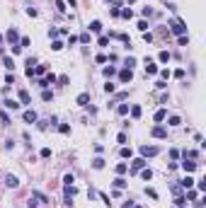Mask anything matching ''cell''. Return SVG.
Listing matches in <instances>:
<instances>
[{"mask_svg": "<svg viewBox=\"0 0 206 208\" xmlns=\"http://www.w3.org/2000/svg\"><path fill=\"white\" fill-rule=\"evenodd\" d=\"M170 32H172V34H177V36H182V34H187V27H184V22L175 20V22L170 24Z\"/></svg>", "mask_w": 206, "mask_h": 208, "instance_id": "obj_1", "label": "cell"}, {"mask_svg": "<svg viewBox=\"0 0 206 208\" xmlns=\"http://www.w3.org/2000/svg\"><path fill=\"white\" fill-rule=\"evenodd\" d=\"M160 152V148H155V145H143L141 148V155L143 157H153V155H158Z\"/></svg>", "mask_w": 206, "mask_h": 208, "instance_id": "obj_2", "label": "cell"}, {"mask_svg": "<svg viewBox=\"0 0 206 208\" xmlns=\"http://www.w3.org/2000/svg\"><path fill=\"white\" fill-rule=\"evenodd\" d=\"M7 41H10V46H17V44H20V34H17V29H15V27H12V29H7Z\"/></svg>", "mask_w": 206, "mask_h": 208, "instance_id": "obj_3", "label": "cell"}, {"mask_svg": "<svg viewBox=\"0 0 206 208\" xmlns=\"http://www.w3.org/2000/svg\"><path fill=\"white\" fill-rule=\"evenodd\" d=\"M150 136H153V138H167V128H165V126H155V128L150 131Z\"/></svg>", "mask_w": 206, "mask_h": 208, "instance_id": "obj_4", "label": "cell"}, {"mask_svg": "<svg viewBox=\"0 0 206 208\" xmlns=\"http://www.w3.org/2000/svg\"><path fill=\"white\" fill-rule=\"evenodd\" d=\"M63 194H66V203H73V201H70V199H73V196H75V194H78V189H75V186H73V184H66V191H63Z\"/></svg>", "mask_w": 206, "mask_h": 208, "instance_id": "obj_5", "label": "cell"}, {"mask_svg": "<svg viewBox=\"0 0 206 208\" xmlns=\"http://www.w3.org/2000/svg\"><path fill=\"white\" fill-rule=\"evenodd\" d=\"M22 119H24L27 124H36V119H39V116H36V111H34V109H27V111L22 114Z\"/></svg>", "mask_w": 206, "mask_h": 208, "instance_id": "obj_6", "label": "cell"}, {"mask_svg": "<svg viewBox=\"0 0 206 208\" xmlns=\"http://www.w3.org/2000/svg\"><path fill=\"white\" fill-rule=\"evenodd\" d=\"M131 77H134V70L131 68H124L119 73V80H121V82H131Z\"/></svg>", "mask_w": 206, "mask_h": 208, "instance_id": "obj_7", "label": "cell"}, {"mask_svg": "<svg viewBox=\"0 0 206 208\" xmlns=\"http://www.w3.org/2000/svg\"><path fill=\"white\" fill-rule=\"evenodd\" d=\"M145 167V157H136L134 162H131V172H138V170H143Z\"/></svg>", "mask_w": 206, "mask_h": 208, "instance_id": "obj_8", "label": "cell"}, {"mask_svg": "<svg viewBox=\"0 0 206 208\" xmlns=\"http://www.w3.org/2000/svg\"><path fill=\"white\" fill-rule=\"evenodd\" d=\"M5 184H7L10 189H17V186H20V179H17L15 174H7V177H5Z\"/></svg>", "mask_w": 206, "mask_h": 208, "instance_id": "obj_9", "label": "cell"}, {"mask_svg": "<svg viewBox=\"0 0 206 208\" xmlns=\"http://www.w3.org/2000/svg\"><path fill=\"white\" fill-rule=\"evenodd\" d=\"M197 167H199V162H194V160H189V162L184 160V162H182V170H184V172H187V174H189V172H194Z\"/></svg>", "mask_w": 206, "mask_h": 208, "instance_id": "obj_10", "label": "cell"}, {"mask_svg": "<svg viewBox=\"0 0 206 208\" xmlns=\"http://www.w3.org/2000/svg\"><path fill=\"white\" fill-rule=\"evenodd\" d=\"M2 106H5V109H10V111H17V109H20L22 104H20V102H15V99H5V102H2Z\"/></svg>", "mask_w": 206, "mask_h": 208, "instance_id": "obj_11", "label": "cell"}, {"mask_svg": "<svg viewBox=\"0 0 206 208\" xmlns=\"http://www.w3.org/2000/svg\"><path fill=\"white\" fill-rule=\"evenodd\" d=\"M145 73H148V75H155V73H158L155 61H148V58H145Z\"/></svg>", "mask_w": 206, "mask_h": 208, "instance_id": "obj_12", "label": "cell"}, {"mask_svg": "<svg viewBox=\"0 0 206 208\" xmlns=\"http://www.w3.org/2000/svg\"><path fill=\"white\" fill-rule=\"evenodd\" d=\"M75 102L80 104V106H90V95L87 92H83V95H78V99Z\"/></svg>", "mask_w": 206, "mask_h": 208, "instance_id": "obj_13", "label": "cell"}, {"mask_svg": "<svg viewBox=\"0 0 206 208\" xmlns=\"http://www.w3.org/2000/svg\"><path fill=\"white\" fill-rule=\"evenodd\" d=\"M179 186H182V189H192V186H194V179L187 174L184 179H179Z\"/></svg>", "mask_w": 206, "mask_h": 208, "instance_id": "obj_14", "label": "cell"}, {"mask_svg": "<svg viewBox=\"0 0 206 208\" xmlns=\"http://www.w3.org/2000/svg\"><path fill=\"white\" fill-rule=\"evenodd\" d=\"M90 32H95V34H100V32H102V22H100V20H95V22H90Z\"/></svg>", "mask_w": 206, "mask_h": 208, "instance_id": "obj_15", "label": "cell"}, {"mask_svg": "<svg viewBox=\"0 0 206 208\" xmlns=\"http://www.w3.org/2000/svg\"><path fill=\"white\" fill-rule=\"evenodd\" d=\"M29 102H32L29 92H27V90H22V92H20V104H29Z\"/></svg>", "mask_w": 206, "mask_h": 208, "instance_id": "obj_16", "label": "cell"}, {"mask_svg": "<svg viewBox=\"0 0 206 208\" xmlns=\"http://www.w3.org/2000/svg\"><path fill=\"white\" fill-rule=\"evenodd\" d=\"M119 15H121L124 20H131V17H134V10H131V7H124V10H119Z\"/></svg>", "mask_w": 206, "mask_h": 208, "instance_id": "obj_17", "label": "cell"}, {"mask_svg": "<svg viewBox=\"0 0 206 208\" xmlns=\"http://www.w3.org/2000/svg\"><path fill=\"white\" fill-rule=\"evenodd\" d=\"M2 66H5L7 70H12V68H15V61H12L10 56H2Z\"/></svg>", "mask_w": 206, "mask_h": 208, "instance_id": "obj_18", "label": "cell"}, {"mask_svg": "<svg viewBox=\"0 0 206 208\" xmlns=\"http://www.w3.org/2000/svg\"><path fill=\"white\" fill-rule=\"evenodd\" d=\"M32 196L39 199V203H46V201H49V196H46V194H41V191H32Z\"/></svg>", "mask_w": 206, "mask_h": 208, "instance_id": "obj_19", "label": "cell"}, {"mask_svg": "<svg viewBox=\"0 0 206 208\" xmlns=\"http://www.w3.org/2000/svg\"><path fill=\"white\" fill-rule=\"evenodd\" d=\"M126 172H129V165H126V162H119V165H116V174L121 177V174H126Z\"/></svg>", "mask_w": 206, "mask_h": 208, "instance_id": "obj_20", "label": "cell"}, {"mask_svg": "<svg viewBox=\"0 0 206 208\" xmlns=\"http://www.w3.org/2000/svg\"><path fill=\"white\" fill-rule=\"evenodd\" d=\"M165 116H167V111H165V109H158V111H155V121H158V124H160V121H165Z\"/></svg>", "mask_w": 206, "mask_h": 208, "instance_id": "obj_21", "label": "cell"}, {"mask_svg": "<svg viewBox=\"0 0 206 208\" xmlns=\"http://www.w3.org/2000/svg\"><path fill=\"white\" fill-rule=\"evenodd\" d=\"M158 61H160V63H167V61H170V53H167V51H160V53H158Z\"/></svg>", "mask_w": 206, "mask_h": 208, "instance_id": "obj_22", "label": "cell"}, {"mask_svg": "<svg viewBox=\"0 0 206 208\" xmlns=\"http://www.w3.org/2000/svg\"><path fill=\"white\" fill-rule=\"evenodd\" d=\"M116 114L126 116V114H129V104H119V106H116Z\"/></svg>", "mask_w": 206, "mask_h": 208, "instance_id": "obj_23", "label": "cell"}, {"mask_svg": "<svg viewBox=\"0 0 206 208\" xmlns=\"http://www.w3.org/2000/svg\"><path fill=\"white\" fill-rule=\"evenodd\" d=\"M114 186H116V189H124V186H126V179H124V177H116V179H114Z\"/></svg>", "mask_w": 206, "mask_h": 208, "instance_id": "obj_24", "label": "cell"}, {"mask_svg": "<svg viewBox=\"0 0 206 208\" xmlns=\"http://www.w3.org/2000/svg\"><path fill=\"white\" fill-rule=\"evenodd\" d=\"M92 167H95V170H102V167H104V160H102V157H95V160H92Z\"/></svg>", "mask_w": 206, "mask_h": 208, "instance_id": "obj_25", "label": "cell"}, {"mask_svg": "<svg viewBox=\"0 0 206 208\" xmlns=\"http://www.w3.org/2000/svg\"><path fill=\"white\" fill-rule=\"evenodd\" d=\"M175 206H177V208H184V206H187L184 196H175Z\"/></svg>", "mask_w": 206, "mask_h": 208, "instance_id": "obj_26", "label": "cell"}, {"mask_svg": "<svg viewBox=\"0 0 206 208\" xmlns=\"http://www.w3.org/2000/svg\"><path fill=\"white\" fill-rule=\"evenodd\" d=\"M138 172H141V177H143L145 181H150V179H153V172H150V170H138Z\"/></svg>", "mask_w": 206, "mask_h": 208, "instance_id": "obj_27", "label": "cell"}, {"mask_svg": "<svg viewBox=\"0 0 206 208\" xmlns=\"http://www.w3.org/2000/svg\"><path fill=\"white\" fill-rule=\"evenodd\" d=\"M184 157H189V160H197V157H199V152H197V150H184Z\"/></svg>", "mask_w": 206, "mask_h": 208, "instance_id": "obj_28", "label": "cell"}, {"mask_svg": "<svg viewBox=\"0 0 206 208\" xmlns=\"http://www.w3.org/2000/svg\"><path fill=\"white\" fill-rule=\"evenodd\" d=\"M131 116H134V119H138V116H141V106H138V104H134V106H131Z\"/></svg>", "mask_w": 206, "mask_h": 208, "instance_id": "obj_29", "label": "cell"}, {"mask_svg": "<svg viewBox=\"0 0 206 208\" xmlns=\"http://www.w3.org/2000/svg\"><path fill=\"white\" fill-rule=\"evenodd\" d=\"M51 48H53V51H61V48H63V41H58V39H53V44H51Z\"/></svg>", "mask_w": 206, "mask_h": 208, "instance_id": "obj_30", "label": "cell"}, {"mask_svg": "<svg viewBox=\"0 0 206 208\" xmlns=\"http://www.w3.org/2000/svg\"><path fill=\"white\" fill-rule=\"evenodd\" d=\"M124 66H126V68H134V66H136V58H134V56H129V58L124 61Z\"/></svg>", "mask_w": 206, "mask_h": 208, "instance_id": "obj_31", "label": "cell"}, {"mask_svg": "<svg viewBox=\"0 0 206 208\" xmlns=\"http://www.w3.org/2000/svg\"><path fill=\"white\" fill-rule=\"evenodd\" d=\"M44 80H46V85H53V82H56V80H58V77H56V75H53V73H49V75H46V77H44Z\"/></svg>", "mask_w": 206, "mask_h": 208, "instance_id": "obj_32", "label": "cell"}, {"mask_svg": "<svg viewBox=\"0 0 206 208\" xmlns=\"http://www.w3.org/2000/svg\"><path fill=\"white\" fill-rule=\"evenodd\" d=\"M41 99H44V102H51V99H53V92H49V90H44V95H41Z\"/></svg>", "mask_w": 206, "mask_h": 208, "instance_id": "obj_33", "label": "cell"}, {"mask_svg": "<svg viewBox=\"0 0 206 208\" xmlns=\"http://www.w3.org/2000/svg\"><path fill=\"white\" fill-rule=\"evenodd\" d=\"M0 121H2V126H10V116L5 111H0Z\"/></svg>", "mask_w": 206, "mask_h": 208, "instance_id": "obj_34", "label": "cell"}, {"mask_svg": "<svg viewBox=\"0 0 206 208\" xmlns=\"http://www.w3.org/2000/svg\"><path fill=\"white\" fill-rule=\"evenodd\" d=\"M177 44H179V46H187V44H189V36H187V34H182L179 39H177Z\"/></svg>", "mask_w": 206, "mask_h": 208, "instance_id": "obj_35", "label": "cell"}, {"mask_svg": "<svg viewBox=\"0 0 206 208\" xmlns=\"http://www.w3.org/2000/svg\"><path fill=\"white\" fill-rule=\"evenodd\" d=\"M46 73V66H34V75H44Z\"/></svg>", "mask_w": 206, "mask_h": 208, "instance_id": "obj_36", "label": "cell"}, {"mask_svg": "<svg viewBox=\"0 0 206 208\" xmlns=\"http://www.w3.org/2000/svg\"><path fill=\"white\" fill-rule=\"evenodd\" d=\"M58 131H61V133H66V136H68V133H70V126H68V124H61V126H58Z\"/></svg>", "mask_w": 206, "mask_h": 208, "instance_id": "obj_37", "label": "cell"}, {"mask_svg": "<svg viewBox=\"0 0 206 208\" xmlns=\"http://www.w3.org/2000/svg\"><path fill=\"white\" fill-rule=\"evenodd\" d=\"M78 41H80V44H90V34H87V32H85V34H80Z\"/></svg>", "mask_w": 206, "mask_h": 208, "instance_id": "obj_38", "label": "cell"}, {"mask_svg": "<svg viewBox=\"0 0 206 208\" xmlns=\"http://www.w3.org/2000/svg\"><path fill=\"white\" fill-rule=\"evenodd\" d=\"M179 124H182L179 116H170V126H179Z\"/></svg>", "mask_w": 206, "mask_h": 208, "instance_id": "obj_39", "label": "cell"}, {"mask_svg": "<svg viewBox=\"0 0 206 208\" xmlns=\"http://www.w3.org/2000/svg\"><path fill=\"white\" fill-rule=\"evenodd\" d=\"M114 73H116V68H112V66H109V68H104V77H112Z\"/></svg>", "mask_w": 206, "mask_h": 208, "instance_id": "obj_40", "label": "cell"}, {"mask_svg": "<svg viewBox=\"0 0 206 208\" xmlns=\"http://www.w3.org/2000/svg\"><path fill=\"white\" fill-rule=\"evenodd\" d=\"M116 140H119V143H121V145H126V140H129V138H126V133H124V131H121V133H119V136H116Z\"/></svg>", "mask_w": 206, "mask_h": 208, "instance_id": "obj_41", "label": "cell"}, {"mask_svg": "<svg viewBox=\"0 0 206 208\" xmlns=\"http://www.w3.org/2000/svg\"><path fill=\"white\" fill-rule=\"evenodd\" d=\"M5 82H7V85H15V75L7 73V75H5Z\"/></svg>", "mask_w": 206, "mask_h": 208, "instance_id": "obj_42", "label": "cell"}, {"mask_svg": "<svg viewBox=\"0 0 206 208\" xmlns=\"http://www.w3.org/2000/svg\"><path fill=\"white\" fill-rule=\"evenodd\" d=\"M114 90H116V87H114V85H112V82H107V85H104V92H107V95H112V92H114Z\"/></svg>", "mask_w": 206, "mask_h": 208, "instance_id": "obj_43", "label": "cell"}, {"mask_svg": "<svg viewBox=\"0 0 206 208\" xmlns=\"http://www.w3.org/2000/svg\"><path fill=\"white\" fill-rule=\"evenodd\" d=\"M41 157L49 160V157H51V148H44V150H41Z\"/></svg>", "mask_w": 206, "mask_h": 208, "instance_id": "obj_44", "label": "cell"}, {"mask_svg": "<svg viewBox=\"0 0 206 208\" xmlns=\"http://www.w3.org/2000/svg\"><path fill=\"white\" fill-rule=\"evenodd\" d=\"M134 152H131V148H121V157H131Z\"/></svg>", "mask_w": 206, "mask_h": 208, "instance_id": "obj_45", "label": "cell"}, {"mask_svg": "<svg viewBox=\"0 0 206 208\" xmlns=\"http://www.w3.org/2000/svg\"><path fill=\"white\" fill-rule=\"evenodd\" d=\"M184 201H197V191H189V194L184 196Z\"/></svg>", "mask_w": 206, "mask_h": 208, "instance_id": "obj_46", "label": "cell"}, {"mask_svg": "<svg viewBox=\"0 0 206 208\" xmlns=\"http://www.w3.org/2000/svg\"><path fill=\"white\" fill-rule=\"evenodd\" d=\"M73 181H75V177H73V174H66V177H63V184H73Z\"/></svg>", "mask_w": 206, "mask_h": 208, "instance_id": "obj_47", "label": "cell"}, {"mask_svg": "<svg viewBox=\"0 0 206 208\" xmlns=\"http://www.w3.org/2000/svg\"><path fill=\"white\" fill-rule=\"evenodd\" d=\"M56 7H58L61 12H66V2H63V0H56Z\"/></svg>", "mask_w": 206, "mask_h": 208, "instance_id": "obj_48", "label": "cell"}, {"mask_svg": "<svg viewBox=\"0 0 206 208\" xmlns=\"http://www.w3.org/2000/svg\"><path fill=\"white\" fill-rule=\"evenodd\" d=\"M138 29H141V32H145V29H148V22H145V20H141V22H138Z\"/></svg>", "mask_w": 206, "mask_h": 208, "instance_id": "obj_49", "label": "cell"}, {"mask_svg": "<svg viewBox=\"0 0 206 208\" xmlns=\"http://www.w3.org/2000/svg\"><path fill=\"white\" fill-rule=\"evenodd\" d=\"M145 194H148L150 199H158V191H153V189H148V186H145Z\"/></svg>", "mask_w": 206, "mask_h": 208, "instance_id": "obj_50", "label": "cell"}, {"mask_svg": "<svg viewBox=\"0 0 206 208\" xmlns=\"http://www.w3.org/2000/svg\"><path fill=\"white\" fill-rule=\"evenodd\" d=\"M34 66H36V58H34V56H32V58H27V68H34Z\"/></svg>", "mask_w": 206, "mask_h": 208, "instance_id": "obj_51", "label": "cell"}, {"mask_svg": "<svg viewBox=\"0 0 206 208\" xmlns=\"http://www.w3.org/2000/svg\"><path fill=\"white\" fill-rule=\"evenodd\" d=\"M170 157H172V160H179V150H175V148H172V150H170Z\"/></svg>", "mask_w": 206, "mask_h": 208, "instance_id": "obj_52", "label": "cell"}, {"mask_svg": "<svg viewBox=\"0 0 206 208\" xmlns=\"http://www.w3.org/2000/svg\"><path fill=\"white\" fill-rule=\"evenodd\" d=\"M56 82H61V85H68V75H61V77H58Z\"/></svg>", "mask_w": 206, "mask_h": 208, "instance_id": "obj_53", "label": "cell"}, {"mask_svg": "<svg viewBox=\"0 0 206 208\" xmlns=\"http://www.w3.org/2000/svg\"><path fill=\"white\" fill-rule=\"evenodd\" d=\"M155 87H158V90H165V87H167V82H165V80H160V82H155Z\"/></svg>", "mask_w": 206, "mask_h": 208, "instance_id": "obj_54", "label": "cell"}, {"mask_svg": "<svg viewBox=\"0 0 206 208\" xmlns=\"http://www.w3.org/2000/svg\"><path fill=\"white\" fill-rule=\"evenodd\" d=\"M143 39H145V41L150 44V41H153V34H150V32H143Z\"/></svg>", "mask_w": 206, "mask_h": 208, "instance_id": "obj_55", "label": "cell"}, {"mask_svg": "<svg viewBox=\"0 0 206 208\" xmlns=\"http://www.w3.org/2000/svg\"><path fill=\"white\" fill-rule=\"evenodd\" d=\"M109 44V36H100V46H107Z\"/></svg>", "mask_w": 206, "mask_h": 208, "instance_id": "obj_56", "label": "cell"}, {"mask_svg": "<svg viewBox=\"0 0 206 208\" xmlns=\"http://www.w3.org/2000/svg\"><path fill=\"white\" fill-rule=\"evenodd\" d=\"M95 61H97V63H107V56H104V53H100V56H97Z\"/></svg>", "mask_w": 206, "mask_h": 208, "instance_id": "obj_57", "label": "cell"}, {"mask_svg": "<svg viewBox=\"0 0 206 208\" xmlns=\"http://www.w3.org/2000/svg\"><path fill=\"white\" fill-rule=\"evenodd\" d=\"M73 44H78V36L70 34V36H68V46H73Z\"/></svg>", "mask_w": 206, "mask_h": 208, "instance_id": "obj_58", "label": "cell"}, {"mask_svg": "<svg viewBox=\"0 0 206 208\" xmlns=\"http://www.w3.org/2000/svg\"><path fill=\"white\" fill-rule=\"evenodd\" d=\"M124 208H134V201H131V199H129V201H126V203H124Z\"/></svg>", "mask_w": 206, "mask_h": 208, "instance_id": "obj_59", "label": "cell"}, {"mask_svg": "<svg viewBox=\"0 0 206 208\" xmlns=\"http://www.w3.org/2000/svg\"><path fill=\"white\" fill-rule=\"evenodd\" d=\"M27 208H36V203H34V201H29V203H27Z\"/></svg>", "mask_w": 206, "mask_h": 208, "instance_id": "obj_60", "label": "cell"}, {"mask_svg": "<svg viewBox=\"0 0 206 208\" xmlns=\"http://www.w3.org/2000/svg\"><path fill=\"white\" fill-rule=\"evenodd\" d=\"M68 2H70V5H75V0H68Z\"/></svg>", "mask_w": 206, "mask_h": 208, "instance_id": "obj_61", "label": "cell"}, {"mask_svg": "<svg viewBox=\"0 0 206 208\" xmlns=\"http://www.w3.org/2000/svg\"><path fill=\"white\" fill-rule=\"evenodd\" d=\"M129 2H136V0H129Z\"/></svg>", "mask_w": 206, "mask_h": 208, "instance_id": "obj_62", "label": "cell"}]
</instances>
